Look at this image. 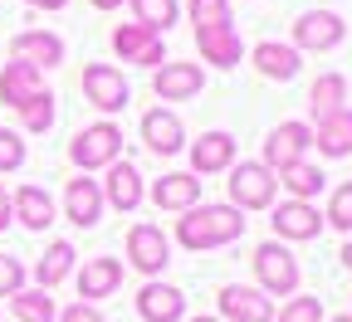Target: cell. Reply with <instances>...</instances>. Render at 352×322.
I'll use <instances>...</instances> for the list:
<instances>
[{
    "label": "cell",
    "mask_w": 352,
    "mask_h": 322,
    "mask_svg": "<svg viewBox=\"0 0 352 322\" xmlns=\"http://www.w3.org/2000/svg\"><path fill=\"white\" fill-rule=\"evenodd\" d=\"M254 273H259V293H294L298 288V259L284 244H259L254 249Z\"/></svg>",
    "instance_id": "obj_4"
},
{
    "label": "cell",
    "mask_w": 352,
    "mask_h": 322,
    "mask_svg": "<svg viewBox=\"0 0 352 322\" xmlns=\"http://www.w3.org/2000/svg\"><path fill=\"white\" fill-rule=\"evenodd\" d=\"M20 122H25L30 132H50V127H54V93H50V88L20 108Z\"/></svg>",
    "instance_id": "obj_31"
},
{
    "label": "cell",
    "mask_w": 352,
    "mask_h": 322,
    "mask_svg": "<svg viewBox=\"0 0 352 322\" xmlns=\"http://www.w3.org/2000/svg\"><path fill=\"white\" fill-rule=\"evenodd\" d=\"M342 264H347V268H352V240H347V244H342Z\"/></svg>",
    "instance_id": "obj_40"
},
{
    "label": "cell",
    "mask_w": 352,
    "mask_h": 322,
    "mask_svg": "<svg viewBox=\"0 0 352 322\" xmlns=\"http://www.w3.org/2000/svg\"><path fill=\"white\" fill-rule=\"evenodd\" d=\"M74 259H78V254H74V244H69V240H54L50 249H44V259L34 264V279H39V288L50 293L59 279H69V273H74Z\"/></svg>",
    "instance_id": "obj_26"
},
{
    "label": "cell",
    "mask_w": 352,
    "mask_h": 322,
    "mask_svg": "<svg viewBox=\"0 0 352 322\" xmlns=\"http://www.w3.org/2000/svg\"><path fill=\"white\" fill-rule=\"evenodd\" d=\"M138 312H142L147 322H182L186 298H182V288H171V284H147V288L138 293Z\"/></svg>",
    "instance_id": "obj_17"
},
{
    "label": "cell",
    "mask_w": 352,
    "mask_h": 322,
    "mask_svg": "<svg viewBox=\"0 0 352 322\" xmlns=\"http://www.w3.org/2000/svg\"><path fill=\"white\" fill-rule=\"evenodd\" d=\"M314 147H318L323 157H352V108H338V113L318 117Z\"/></svg>",
    "instance_id": "obj_21"
},
{
    "label": "cell",
    "mask_w": 352,
    "mask_h": 322,
    "mask_svg": "<svg viewBox=\"0 0 352 322\" xmlns=\"http://www.w3.org/2000/svg\"><path fill=\"white\" fill-rule=\"evenodd\" d=\"M132 15H138V25H147L152 34H162L166 25H176V0H132Z\"/></svg>",
    "instance_id": "obj_30"
},
{
    "label": "cell",
    "mask_w": 352,
    "mask_h": 322,
    "mask_svg": "<svg viewBox=\"0 0 352 322\" xmlns=\"http://www.w3.org/2000/svg\"><path fill=\"white\" fill-rule=\"evenodd\" d=\"M342 98H347V78L342 73H323L314 83V93H308V108H314V117H328V113L342 108Z\"/></svg>",
    "instance_id": "obj_28"
},
{
    "label": "cell",
    "mask_w": 352,
    "mask_h": 322,
    "mask_svg": "<svg viewBox=\"0 0 352 322\" xmlns=\"http://www.w3.org/2000/svg\"><path fill=\"white\" fill-rule=\"evenodd\" d=\"M64 210H69V220H74L78 229H94V225L103 220V186H98V181H88V176L69 181Z\"/></svg>",
    "instance_id": "obj_11"
},
{
    "label": "cell",
    "mask_w": 352,
    "mask_h": 322,
    "mask_svg": "<svg viewBox=\"0 0 352 322\" xmlns=\"http://www.w3.org/2000/svg\"><path fill=\"white\" fill-rule=\"evenodd\" d=\"M342 34H347V25L333 10H308L294 25V39L303 44V49H333V44H342Z\"/></svg>",
    "instance_id": "obj_10"
},
{
    "label": "cell",
    "mask_w": 352,
    "mask_h": 322,
    "mask_svg": "<svg viewBox=\"0 0 352 322\" xmlns=\"http://www.w3.org/2000/svg\"><path fill=\"white\" fill-rule=\"evenodd\" d=\"M94 5H98V10H113V5H122V0H94Z\"/></svg>",
    "instance_id": "obj_41"
},
{
    "label": "cell",
    "mask_w": 352,
    "mask_h": 322,
    "mask_svg": "<svg viewBox=\"0 0 352 322\" xmlns=\"http://www.w3.org/2000/svg\"><path fill=\"white\" fill-rule=\"evenodd\" d=\"M118 284H122V264H118V259H108V254H98V259H88V264H83V273H78V298H83V303L108 298Z\"/></svg>",
    "instance_id": "obj_19"
},
{
    "label": "cell",
    "mask_w": 352,
    "mask_h": 322,
    "mask_svg": "<svg viewBox=\"0 0 352 322\" xmlns=\"http://www.w3.org/2000/svg\"><path fill=\"white\" fill-rule=\"evenodd\" d=\"M191 322H220V317H191Z\"/></svg>",
    "instance_id": "obj_43"
},
{
    "label": "cell",
    "mask_w": 352,
    "mask_h": 322,
    "mask_svg": "<svg viewBox=\"0 0 352 322\" xmlns=\"http://www.w3.org/2000/svg\"><path fill=\"white\" fill-rule=\"evenodd\" d=\"M118 152H122V132H118L113 122H94V127H83V132L74 137V147H69V157H74V166H78V171L113 166V161H118Z\"/></svg>",
    "instance_id": "obj_3"
},
{
    "label": "cell",
    "mask_w": 352,
    "mask_h": 322,
    "mask_svg": "<svg viewBox=\"0 0 352 322\" xmlns=\"http://www.w3.org/2000/svg\"><path fill=\"white\" fill-rule=\"evenodd\" d=\"M10 59L30 64V69H39V64L54 69V64H64V39L50 34V30H25V34L10 39Z\"/></svg>",
    "instance_id": "obj_8"
},
{
    "label": "cell",
    "mask_w": 352,
    "mask_h": 322,
    "mask_svg": "<svg viewBox=\"0 0 352 322\" xmlns=\"http://www.w3.org/2000/svg\"><path fill=\"white\" fill-rule=\"evenodd\" d=\"M103 200L118 205V210H138V205H142V176H138V166H132V161H113V166H108Z\"/></svg>",
    "instance_id": "obj_20"
},
{
    "label": "cell",
    "mask_w": 352,
    "mask_h": 322,
    "mask_svg": "<svg viewBox=\"0 0 352 322\" xmlns=\"http://www.w3.org/2000/svg\"><path fill=\"white\" fill-rule=\"evenodd\" d=\"M201 64H162L152 88H157V98L162 103H182V98H196L201 93Z\"/></svg>",
    "instance_id": "obj_12"
},
{
    "label": "cell",
    "mask_w": 352,
    "mask_h": 322,
    "mask_svg": "<svg viewBox=\"0 0 352 322\" xmlns=\"http://www.w3.org/2000/svg\"><path fill=\"white\" fill-rule=\"evenodd\" d=\"M333 322H352V312H342V317H333Z\"/></svg>",
    "instance_id": "obj_42"
},
{
    "label": "cell",
    "mask_w": 352,
    "mask_h": 322,
    "mask_svg": "<svg viewBox=\"0 0 352 322\" xmlns=\"http://www.w3.org/2000/svg\"><path fill=\"white\" fill-rule=\"evenodd\" d=\"M15 298V317L20 322H54L59 312H54V298L44 293V288H20V293H10Z\"/></svg>",
    "instance_id": "obj_29"
},
{
    "label": "cell",
    "mask_w": 352,
    "mask_h": 322,
    "mask_svg": "<svg viewBox=\"0 0 352 322\" xmlns=\"http://www.w3.org/2000/svg\"><path fill=\"white\" fill-rule=\"evenodd\" d=\"M44 93V73L39 69H30V64H6V69H0V98H6L15 113L30 103V98H39Z\"/></svg>",
    "instance_id": "obj_16"
},
{
    "label": "cell",
    "mask_w": 352,
    "mask_h": 322,
    "mask_svg": "<svg viewBox=\"0 0 352 322\" xmlns=\"http://www.w3.org/2000/svg\"><path fill=\"white\" fill-rule=\"evenodd\" d=\"M10 210H15V220L25 229H50L54 225V200H50L44 186H20V196L10 200Z\"/></svg>",
    "instance_id": "obj_24"
},
{
    "label": "cell",
    "mask_w": 352,
    "mask_h": 322,
    "mask_svg": "<svg viewBox=\"0 0 352 322\" xmlns=\"http://www.w3.org/2000/svg\"><path fill=\"white\" fill-rule=\"evenodd\" d=\"M30 5H39V10H64L69 0H30Z\"/></svg>",
    "instance_id": "obj_39"
},
{
    "label": "cell",
    "mask_w": 352,
    "mask_h": 322,
    "mask_svg": "<svg viewBox=\"0 0 352 322\" xmlns=\"http://www.w3.org/2000/svg\"><path fill=\"white\" fill-rule=\"evenodd\" d=\"M25 288V264L0 254V293H20Z\"/></svg>",
    "instance_id": "obj_36"
},
{
    "label": "cell",
    "mask_w": 352,
    "mask_h": 322,
    "mask_svg": "<svg viewBox=\"0 0 352 322\" xmlns=\"http://www.w3.org/2000/svg\"><path fill=\"white\" fill-rule=\"evenodd\" d=\"M274 191H279V181H274V171L264 161L230 166V200H235V210H264L274 200Z\"/></svg>",
    "instance_id": "obj_2"
},
{
    "label": "cell",
    "mask_w": 352,
    "mask_h": 322,
    "mask_svg": "<svg viewBox=\"0 0 352 322\" xmlns=\"http://www.w3.org/2000/svg\"><path fill=\"white\" fill-rule=\"evenodd\" d=\"M323 220L338 225V229H352V181H347V186H338V196H333V205H328Z\"/></svg>",
    "instance_id": "obj_34"
},
{
    "label": "cell",
    "mask_w": 352,
    "mask_h": 322,
    "mask_svg": "<svg viewBox=\"0 0 352 322\" xmlns=\"http://www.w3.org/2000/svg\"><path fill=\"white\" fill-rule=\"evenodd\" d=\"M191 20H196V30L230 25V0H191Z\"/></svg>",
    "instance_id": "obj_32"
},
{
    "label": "cell",
    "mask_w": 352,
    "mask_h": 322,
    "mask_svg": "<svg viewBox=\"0 0 352 322\" xmlns=\"http://www.w3.org/2000/svg\"><path fill=\"white\" fill-rule=\"evenodd\" d=\"M220 312H226V322H274V303H270V293L245 288V284L220 288Z\"/></svg>",
    "instance_id": "obj_9"
},
{
    "label": "cell",
    "mask_w": 352,
    "mask_h": 322,
    "mask_svg": "<svg viewBox=\"0 0 352 322\" xmlns=\"http://www.w3.org/2000/svg\"><path fill=\"white\" fill-rule=\"evenodd\" d=\"M318 229H323V215L308 200H289V205L274 210V235L279 240H318Z\"/></svg>",
    "instance_id": "obj_15"
},
{
    "label": "cell",
    "mask_w": 352,
    "mask_h": 322,
    "mask_svg": "<svg viewBox=\"0 0 352 322\" xmlns=\"http://www.w3.org/2000/svg\"><path fill=\"white\" fill-rule=\"evenodd\" d=\"M25 166V142L20 132H6L0 127V171H20Z\"/></svg>",
    "instance_id": "obj_33"
},
{
    "label": "cell",
    "mask_w": 352,
    "mask_h": 322,
    "mask_svg": "<svg viewBox=\"0 0 352 322\" xmlns=\"http://www.w3.org/2000/svg\"><path fill=\"white\" fill-rule=\"evenodd\" d=\"M127 259L132 268H142V273H162L171 264V244L157 225H132L127 229Z\"/></svg>",
    "instance_id": "obj_6"
},
{
    "label": "cell",
    "mask_w": 352,
    "mask_h": 322,
    "mask_svg": "<svg viewBox=\"0 0 352 322\" xmlns=\"http://www.w3.org/2000/svg\"><path fill=\"white\" fill-rule=\"evenodd\" d=\"M308 147H314V127H308V122H279L270 132V142H264V166H270V171L294 166V161H303Z\"/></svg>",
    "instance_id": "obj_5"
},
{
    "label": "cell",
    "mask_w": 352,
    "mask_h": 322,
    "mask_svg": "<svg viewBox=\"0 0 352 322\" xmlns=\"http://www.w3.org/2000/svg\"><path fill=\"white\" fill-rule=\"evenodd\" d=\"M279 186L294 196V200H308V196H318L323 191V171L318 166H308V161H294V166H279Z\"/></svg>",
    "instance_id": "obj_27"
},
{
    "label": "cell",
    "mask_w": 352,
    "mask_h": 322,
    "mask_svg": "<svg viewBox=\"0 0 352 322\" xmlns=\"http://www.w3.org/2000/svg\"><path fill=\"white\" fill-rule=\"evenodd\" d=\"M230 161H235V137H230V132H206L201 142L191 147V166H196V176L226 171Z\"/></svg>",
    "instance_id": "obj_22"
},
{
    "label": "cell",
    "mask_w": 352,
    "mask_h": 322,
    "mask_svg": "<svg viewBox=\"0 0 352 322\" xmlns=\"http://www.w3.org/2000/svg\"><path fill=\"white\" fill-rule=\"evenodd\" d=\"M59 322H103V312H98L94 303H74V308H64Z\"/></svg>",
    "instance_id": "obj_37"
},
{
    "label": "cell",
    "mask_w": 352,
    "mask_h": 322,
    "mask_svg": "<svg viewBox=\"0 0 352 322\" xmlns=\"http://www.w3.org/2000/svg\"><path fill=\"white\" fill-rule=\"evenodd\" d=\"M83 93H88V103H94L98 113H122L127 108V83L108 64H88L83 69Z\"/></svg>",
    "instance_id": "obj_7"
},
{
    "label": "cell",
    "mask_w": 352,
    "mask_h": 322,
    "mask_svg": "<svg viewBox=\"0 0 352 322\" xmlns=\"http://www.w3.org/2000/svg\"><path fill=\"white\" fill-rule=\"evenodd\" d=\"M279 322H323V303H318V298H294V303L279 312Z\"/></svg>",
    "instance_id": "obj_35"
},
{
    "label": "cell",
    "mask_w": 352,
    "mask_h": 322,
    "mask_svg": "<svg viewBox=\"0 0 352 322\" xmlns=\"http://www.w3.org/2000/svg\"><path fill=\"white\" fill-rule=\"evenodd\" d=\"M152 200H157L162 210H191V205L201 200V181L186 176V171H171V176H162L157 186H152Z\"/></svg>",
    "instance_id": "obj_23"
},
{
    "label": "cell",
    "mask_w": 352,
    "mask_h": 322,
    "mask_svg": "<svg viewBox=\"0 0 352 322\" xmlns=\"http://www.w3.org/2000/svg\"><path fill=\"white\" fill-rule=\"evenodd\" d=\"M196 44H201V59L206 64H220V69H235L240 54H245V44L230 25H215V30H196Z\"/></svg>",
    "instance_id": "obj_18"
},
{
    "label": "cell",
    "mask_w": 352,
    "mask_h": 322,
    "mask_svg": "<svg viewBox=\"0 0 352 322\" xmlns=\"http://www.w3.org/2000/svg\"><path fill=\"white\" fill-rule=\"evenodd\" d=\"M254 69H259L264 78L289 83V78L298 73V49H294V44H274V39H264V44H254Z\"/></svg>",
    "instance_id": "obj_25"
},
{
    "label": "cell",
    "mask_w": 352,
    "mask_h": 322,
    "mask_svg": "<svg viewBox=\"0 0 352 322\" xmlns=\"http://www.w3.org/2000/svg\"><path fill=\"white\" fill-rule=\"evenodd\" d=\"M113 49L127 64H162V34H152L147 25H122L113 30Z\"/></svg>",
    "instance_id": "obj_13"
},
{
    "label": "cell",
    "mask_w": 352,
    "mask_h": 322,
    "mask_svg": "<svg viewBox=\"0 0 352 322\" xmlns=\"http://www.w3.org/2000/svg\"><path fill=\"white\" fill-rule=\"evenodd\" d=\"M245 235V215L235 205H191L176 220V240L186 249H220Z\"/></svg>",
    "instance_id": "obj_1"
},
{
    "label": "cell",
    "mask_w": 352,
    "mask_h": 322,
    "mask_svg": "<svg viewBox=\"0 0 352 322\" xmlns=\"http://www.w3.org/2000/svg\"><path fill=\"white\" fill-rule=\"evenodd\" d=\"M10 215H15V210H10V196H6V181H0V229L10 225Z\"/></svg>",
    "instance_id": "obj_38"
},
{
    "label": "cell",
    "mask_w": 352,
    "mask_h": 322,
    "mask_svg": "<svg viewBox=\"0 0 352 322\" xmlns=\"http://www.w3.org/2000/svg\"><path fill=\"white\" fill-rule=\"evenodd\" d=\"M142 142H147L157 157H171V152H182V142H186V132H182V117H176V113H166V108H152V113L142 117Z\"/></svg>",
    "instance_id": "obj_14"
}]
</instances>
